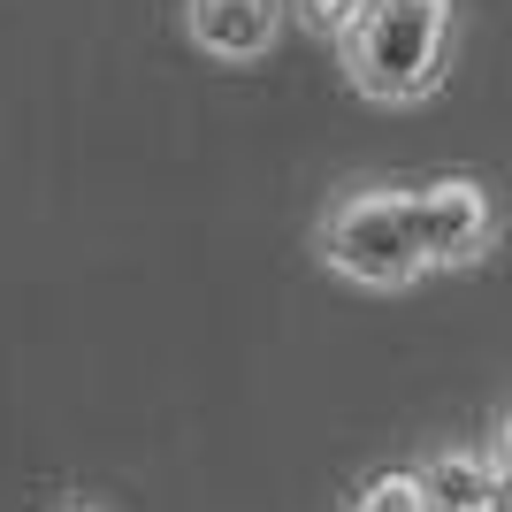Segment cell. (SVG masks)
Returning <instances> with one entry per match:
<instances>
[{"instance_id": "cell-1", "label": "cell", "mask_w": 512, "mask_h": 512, "mask_svg": "<svg viewBox=\"0 0 512 512\" xmlns=\"http://www.w3.org/2000/svg\"><path fill=\"white\" fill-rule=\"evenodd\" d=\"M344 54L367 100H421L444 77V0H375Z\"/></svg>"}, {"instance_id": "cell-2", "label": "cell", "mask_w": 512, "mask_h": 512, "mask_svg": "<svg viewBox=\"0 0 512 512\" xmlns=\"http://www.w3.org/2000/svg\"><path fill=\"white\" fill-rule=\"evenodd\" d=\"M329 268L352 283H367V291H398V283H413L428 268L421 253V214H413L406 192H360L344 199L337 214H329Z\"/></svg>"}, {"instance_id": "cell-3", "label": "cell", "mask_w": 512, "mask_h": 512, "mask_svg": "<svg viewBox=\"0 0 512 512\" xmlns=\"http://www.w3.org/2000/svg\"><path fill=\"white\" fill-rule=\"evenodd\" d=\"M413 214H421V253L428 260H474L482 245H490L497 214H490V192L482 184H467V176H444V184H428V192H413Z\"/></svg>"}, {"instance_id": "cell-4", "label": "cell", "mask_w": 512, "mask_h": 512, "mask_svg": "<svg viewBox=\"0 0 512 512\" xmlns=\"http://www.w3.org/2000/svg\"><path fill=\"white\" fill-rule=\"evenodd\" d=\"M283 0H192V39L214 62H253L276 46Z\"/></svg>"}, {"instance_id": "cell-5", "label": "cell", "mask_w": 512, "mask_h": 512, "mask_svg": "<svg viewBox=\"0 0 512 512\" xmlns=\"http://www.w3.org/2000/svg\"><path fill=\"white\" fill-rule=\"evenodd\" d=\"M497 482L505 474L474 451H436L421 467V490H428V512H497Z\"/></svg>"}, {"instance_id": "cell-6", "label": "cell", "mask_w": 512, "mask_h": 512, "mask_svg": "<svg viewBox=\"0 0 512 512\" xmlns=\"http://www.w3.org/2000/svg\"><path fill=\"white\" fill-rule=\"evenodd\" d=\"M352 512H428V490H421V474H375L352 497Z\"/></svg>"}, {"instance_id": "cell-7", "label": "cell", "mask_w": 512, "mask_h": 512, "mask_svg": "<svg viewBox=\"0 0 512 512\" xmlns=\"http://www.w3.org/2000/svg\"><path fill=\"white\" fill-rule=\"evenodd\" d=\"M367 8H375V0H306V23L329 31V39H352V31L367 23Z\"/></svg>"}, {"instance_id": "cell-8", "label": "cell", "mask_w": 512, "mask_h": 512, "mask_svg": "<svg viewBox=\"0 0 512 512\" xmlns=\"http://www.w3.org/2000/svg\"><path fill=\"white\" fill-rule=\"evenodd\" d=\"M497 459H505V474H512V413H505V428H497Z\"/></svg>"}, {"instance_id": "cell-9", "label": "cell", "mask_w": 512, "mask_h": 512, "mask_svg": "<svg viewBox=\"0 0 512 512\" xmlns=\"http://www.w3.org/2000/svg\"><path fill=\"white\" fill-rule=\"evenodd\" d=\"M497 512H512V474H505V482H497Z\"/></svg>"}]
</instances>
